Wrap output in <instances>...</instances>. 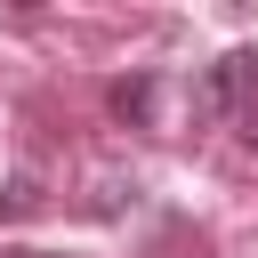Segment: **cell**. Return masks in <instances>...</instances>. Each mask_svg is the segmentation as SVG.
Listing matches in <instances>:
<instances>
[{"label":"cell","mask_w":258,"mask_h":258,"mask_svg":"<svg viewBox=\"0 0 258 258\" xmlns=\"http://www.w3.org/2000/svg\"><path fill=\"white\" fill-rule=\"evenodd\" d=\"M153 97H161V81H153V73H129V81H113V89H105L113 121H129V129H145V121H153Z\"/></svg>","instance_id":"7a4b0ae2"},{"label":"cell","mask_w":258,"mask_h":258,"mask_svg":"<svg viewBox=\"0 0 258 258\" xmlns=\"http://www.w3.org/2000/svg\"><path fill=\"white\" fill-rule=\"evenodd\" d=\"M250 105H258V48H226L194 81V113L202 121H226V113H250Z\"/></svg>","instance_id":"6da1fadb"},{"label":"cell","mask_w":258,"mask_h":258,"mask_svg":"<svg viewBox=\"0 0 258 258\" xmlns=\"http://www.w3.org/2000/svg\"><path fill=\"white\" fill-rule=\"evenodd\" d=\"M8 258H48V250H8Z\"/></svg>","instance_id":"5b68a950"},{"label":"cell","mask_w":258,"mask_h":258,"mask_svg":"<svg viewBox=\"0 0 258 258\" xmlns=\"http://www.w3.org/2000/svg\"><path fill=\"white\" fill-rule=\"evenodd\" d=\"M242 145H250V153H258V105H250V113H242Z\"/></svg>","instance_id":"277c9868"},{"label":"cell","mask_w":258,"mask_h":258,"mask_svg":"<svg viewBox=\"0 0 258 258\" xmlns=\"http://www.w3.org/2000/svg\"><path fill=\"white\" fill-rule=\"evenodd\" d=\"M40 210V177H0V218H32Z\"/></svg>","instance_id":"3957f363"}]
</instances>
